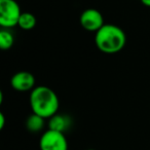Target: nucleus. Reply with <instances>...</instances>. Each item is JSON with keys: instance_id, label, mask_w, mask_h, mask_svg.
I'll return each instance as SVG.
<instances>
[{"instance_id": "obj_8", "label": "nucleus", "mask_w": 150, "mask_h": 150, "mask_svg": "<svg viewBox=\"0 0 150 150\" xmlns=\"http://www.w3.org/2000/svg\"><path fill=\"white\" fill-rule=\"evenodd\" d=\"M44 119L45 118L35 114V113H32L30 116H28L27 120H26V127L31 133H39L40 131L43 129L44 125H45Z\"/></svg>"}, {"instance_id": "obj_2", "label": "nucleus", "mask_w": 150, "mask_h": 150, "mask_svg": "<svg viewBox=\"0 0 150 150\" xmlns=\"http://www.w3.org/2000/svg\"><path fill=\"white\" fill-rule=\"evenodd\" d=\"M95 43L104 54H116L123 50L127 43V35L120 27L113 24H105L96 32Z\"/></svg>"}, {"instance_id": "obj_13", "label": "nucleus", "mask_w": 150, "mask_h": 150, "mask_svg": "<svg viewBox=\"0 0 150 150\" xmlns=\"http://www.w3.org/2000/svg\"><path fill=\"white\" fill-rule=\"evenodd\" d=\"M88 150H96V149H88Z\"/></svg>"}, {"instance_id": "obj_3", "label": "nucleus", "mask_w": 150, "mask_h": 150, "mask_svg": "<svg viewBox=\"0 0 150 150\" xmlns=\"http://www.w3.org/2000/svg\"><path fill=\"white\" fill-rule=\"evenodd\" d=\"M22 15L19 3L16 0H0V26L9 29L19 24Z\"/></svg>"}, {"instance_id": "obj_5", "label": "nucleus", "mask_w": 150, "mask_h": 150, "mask_svg": "<svg viewBox=\"0 0 150 150\" xmlns=\"http://www.w3.org/2000/svg\"><path fill=\"white\" fill-rule=\"evenodd\" d=\"M79 23L84 30L90 32H97L105 25L102 13L96 8H88L82 11Z\"/></svg>"}, {"instance_id": "obj_4", "label": "nucleus", "mask_w": 150, "mask_h": 150, "mask_svg": "<svg viewBox=\"0 0 150 150\" xmlns=\"http://www.w3.org/2000/svg\"><path fill=\"white\" fill-rule=\"evenodd\" d=\"M40 150H68V141L64 133L48 129L39 140Z\"/></svg>"}, {"instance_id": "obj_10", "label": "nucleus", "mask_w": 150, "mask_h": 150, "mask_svg": "<svg viewBox=\"0 0 150 150\" xmlns=\"http://www.w3.org/2000/svg\"><path fill=\"white\" fill-rule=\"evenodd\" d=\"M15 38L8 30H1L0 32V48L2 50H7L13 45Z\"/></svg>"}, {"instance_id": "obj_7", "label": "nucleus", "mask_w": 150, "mask_h": 150, "mask_svg": "<svg viewBox=\"0 0 150 150\" xmlns=\"http://www.w3.org/2000/svg\"><path fill=\"white\" fill-rule=\"evenodd\" d=\"M71 125H72V120H71L70 116L66 114H58L57 113L54 116L50 117L48 120V129L64 134L65 132H67L70 129Z\"/></svg>"}, {"instance_id": "obj_11", "label": "nucleus", "mask_w": 150, "mask_h": 150, "mask_svg": "<svg viewBox=\"0 0 150 150\" xmlns=\"http://www.w3.org/2000/svg\"><path fill=\"white\" fill-rule=\"evenodd\" d=\"M5 125V116L3 113H0V129H2Z\"/></svg>"}, {"instance_id": "obj_12", "label": "nucleus", "mask_w": 150, "mask_h": 150, "mask_svg": "<svg viewBox=\"0 0 150 150\" xmlns=\"http://www.w3.org/2000/svg\"><path fill=\"white\" fill-rule=\"evenodd\" d=\"M141 2L143 3L145 6L150 7V0H141Z\"/></svg>"}, {"instance_id": "obj_1", "label": "nucleus", "mask_w": 150, "mask_h": 150, "mask_svg": "<svg viewBox=\"0 0 150 150\" xmlns=\"http://www.w3.org/2000/svg\"><path fill=\"white\" fill-rule=\"evenodd\" d=\"M29 102L33 113L43 118H50L57 114L60 106L57 94L45 86H35L30 93Z\"/></svg>"}, {"instance_id": "obj_9", "label": "nucleus", "mask_w": 150, "mask_h": 150, "mask_svg": "<svg viewBox=\"0 0 150 150\" xmlns=\"http://www.w3.org/2000/svg\"><path fill=\"white\" fill-rule=\"evenodd\" d=\"M21 29L23 30H31L36 26V18L31 13H22L21 17L18 24Z\"/></svg>"}, {"instance_id": "obj_6", "label": "nucleus", "mask_w": 150, "mask_h": 150, "mask_svg": "<svg viewBox=\"0 0 150 150\" xmlns=\"http://www.w3.org/2000/svg\"><path fill=\"white\" fill-rule=\"evenodd\" d=\"M11 84V88L17 92H28L35 88V77L28 71H20L13 74Z\"/></svg>"}]
</instances>
